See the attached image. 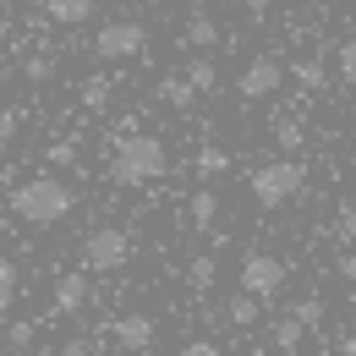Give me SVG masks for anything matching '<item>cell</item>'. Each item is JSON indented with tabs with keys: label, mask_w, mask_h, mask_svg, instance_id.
<instances>
[{
	"label": "cell",
	"mask_w": 356,
	"mask_h": 356,
	"mask_svg": "<svg viewBox=\"0 0 356 356\" xmlns=\"http://www.w3.org/2000/svg\"><path fill=\"white\" fill-rule=\"evenodd\" d=\"M274 143H280V154H285V159H291V154H302V143H307L302 121H274Z\"/></svg>",
	"instance_id": "cell-18"
},
{
	"label": "cell",
	"mask_w": 356,
	"mask_h": 356,
	"mask_svg": "<svg viewBox=\"0 0 356 356\" xmlns=\"http://www.w3.org/2000/svg\"><path fill=\"white\" fill-rule=\"evenodd\" d=\"M340 274H346V280H356V252H346V258H340Z\"/></svg>",
	"instance_id": "cell-32"
},
{
	"label": "cell",
	"mask_w": 356,
	"mask_h": 356,
	"mask_svg": "<svg viewBox=\"0 0 356 356\" xmlns=\"http://www.w3.org/2000/svg\"><path fill=\"white\" fill-rule=\"evenodd\" d=\"M181 77H186V83H192L197 93H214V88H220V72H214V60H209V55H192Z\"/></svg>",
	"instance_id": "cell-12"
},
{
	"label": "cell",
	"mask_w": 356,
	"mask_h": 356,
	"mask_svg": "<svg viewBox=\"0 0 356 356\" xmlns=\"http://www.w3.org/2000/svg\"><path fill=\"white\" fill-rule=\"evenodd\" d=\"M88 268H72V274H60L55 280V312H83L88 307Z\"/></svg>",
	"instance_id": "cell-9"
},
{
	"label": "cell",
	"mask_w": 356,
	"mask_h": 356,
	"mask_svg": "<svg viewBox=\"0 0 356 356\" xmlns=\"http://www.w3.org/2000/svg\"><path fill=\"white\" fill-rule=\"evenodd\" d=\"M192 165H197V176L209 181V176H225V170H230V154H225V148H214V143H203Z\"/></svg>",
	"instance_id": "cell-16"
},
{
	"label": "cell",
	"mask_w": 356,
	"mask_h": 356,
	"mask_svg": "<svg viewBox=\"0 0 356 356\" xmlns=\"http://www.w3.org/2000/svg\"><path fill=\"white\" fill-rule=\"evenodd\" d=\"M291 77H296V83H302L307 93H318L323 83H329V72H323V60H318V55H307V60H296V66H291Z\"/></svg>",
	"instance_id": "cell-17"
},
{
	"label": "cell",
	"mask_w": 356,
	"mask_h": 356,
	"mask_svg": "<svg viewBox=\"0 0 356 356\" xmlns=\"http://www.w3.org/2000/svg\"><path fill=\"white\" fill-rule=\"evenodd\" d=\"M252 197L264 203V209H280V203H291L302 186H307V165L302 159H268V165H258L252 170Z\"/></svg>",
	"instance_id": "cell-3"
},
{
	"label": "cell",
	"mask_w": 356,
	"mask_h": 356,
	"mask_svg": "<svg viewBox=\"0 0 356 356\" xmlns=\"http://www.w3.org/2000/svg\"><path fill=\"white\" fill-rule=\"evenodd\" d=\"M22 77H28V83H49V77H55V60H49V55H28V60H22Z\"/></svg>",
	"instance_id": "cell-24"
},
{
	"label": "cell",
	"mask_w": 356,
	"mask_h": 356,
	"mask_svg": "<svg viewBox=\"0 0 356 356\" xmlns=\"http://www.w3.org/2000/svg\"><path fill=\"white\" fill-rule=\"evenodd\" d=\"M49 165H77V143H49Z\"/></svg>",
	"instance_id": "cell-28"
},
{
	"label": "cell",
	"mask_w": 356,
	"mask_h": 356,
	"mask_svg": "<svg viewBox=\"0 0 356 356\" xmlns=\"http://www.w3.org/2000/svg\"><path fill=\"white\" fill-rule=\"evenodd\" d=\"M302 340H307V329H302L296 318H280V323H274V334H268V346H274L280 356H291L296 346H302Z\"/></svg>",
	"instance_id": "cell-13"
},
{
	"label": "cell",
	"mask_w": 356,
	"mask_h": 356,
	"mask_svg": "<svg viewBox=\"0 0 356 356\" xmlns=\"http://www.w3.org/2000/svg\"><path fill=\"white\" fill-rule=\"evenodd\" d=\"M33 334H39V329H33V323H22V318H17V323H11V329H6V346H11V351H28V346H33Z\"/></svg>",
	"instance_id": "cell-26"
},
{
	"label": "cell",
	"mask_w": 356,
	"mask_h": 356,
	"mask_svg": "<svg viewBox=\"0 0 356 356\" xmlns=\"http://www.w3.org/2000/svg\"><path fill=\"white\" fill-rule=\"evenodd\" d=\"M159 99H165L170 110H192V104H197V88H192L186 77H165V83H159Z\"/></svg>",
	"instance_id": "cell-14"
},
{
	"label": "cell",
	"mask_w": 356,
	"mask_h": 356,
	"mask_svg": "<svg viewBox=\"0 0 356 356\" xmlns=\"http://www.w3.org/2000/svg\"><path fill=\"white\" fill-rule=\"evenodd\" d=\"M340 356H356V334H346V340H340Z\"/></svg>",
	"instance_id": "cell-34"
},
{
	"label": "cell",
	"mask_w": 356,
	"mask_h": 356,
	"mask_svg": "<svg viewBox=\"0 0 356 356\" xmlns=\"http://www.w3.org/2000/svg\"><path fill=\"white\" fill-rule=\"evenodd\" d=\"M280 83H285V66H280L274 55H258V60H247V72L236 77V93H241V99H268Z\"/></svg>",
	"instance_id": "cell-7"
},
{
	"label": "cell",
	"mask_w": 356,
	"mask_h": 356,
	"mask_svg": "<svg viewBox=\"0 0 356 356\" xmlns=\"http://www.w3.org/2000/svg\"><path fill=\"white\" fill-rule=\"evenodd\" d=\"M285 280H291V268L274 252H247L241 258V296H252V302H274L285 291Z\"/></svg>",
	"instance_id": "cell-5"
},
{
	"label": "cell",
	"mask_w": 356,
	"mask_h": 356,
	"mask_svg": "<svg viewBox=\"0 0 356 356\" xmlns=\"http://www.w3.org/2000/svg\"><path fill=\"white\" fill-rule=\"evenodd\" d=\"M6 39H11V17L0 11V44H6Z\"/></svg>",
	"instance_id": "cell-35"
},
{
	"label": "cell",
	"mask_w": 356,
	"mask_h": 356,
	"mask_svg": "<svg viewBox=\"0 0 356 356\" xmlns=\"http://www.w3.org/2000/svg\"><path fill=\"white\" fill-rule=\"evenodd\" d=\"M334 236H340V247H356V203L334 209Z\"/></svg>",
	"instance_id": "cell-20"
},
{
	"label": "cell",
	"mask_w": 356,
	"mask_h": 356,
	"mask_svg": "<svg viewBox=\"0 0 356 356\" xmlns=\"http://www.w3.org/2000/svg\"><path fill=\"white\" fill-rule=\"evenodd\" d=\"M258 307H264V302H252V296H230V323H236V329L258 323Z\"/></svg>",
	"instance_id": "cell-22"
},
{
	"label": "cell",
	"mask_w": 356,
	"mask_h": 356,
	"mask_svg": "<svg viewBox=\"0 0 356 356\" xmlns=\"http://www.w3.org/2000/svg\"><path fill=\"white\" fill-rule=\"evenodd\" d=\"M17 121H22V115H17V110H0V148H6V143H11V137H17Z\"/></svg>",
	"instance_id": "cell-30"
},
{
	"label": "cell",
	"mask_w": 356,
	"mask_h": 356,
	"mask_svg": "<svg viewBox=\"0 0 356 356\" xmlns=\"http://www.w3.org/2000/svg\"><path fill=\"white\" fill-rule=\"evenodd\" d=\"M143 49H148V28H143V22H127V17H121V22H104V28L93 33V55H99V60H137Z\"/></svg>",
	"instance_id": "cell-6"
},
{
	"label": "cell",
	"mask_w": 356,
	"mask_h": 356,
	"mask_svg": "<svg viewBox=\"0 0 356 356\" xmlns=\"http://www.w3.org/2000/svg\"><path fill=\"white\" fill-rule=\"evenodd\" d=\"M83 104H88V110H104V104H110V77H88V83H83Z\"/></svg>",
	"instance_id": "cell-23"
},
{
	"label": "cell",
	"mask_w": 356,
	"mask_h": 356,
	"mask_svg": "<svg viewBox=\"0 0 356 356\" xmlns=\"http://www.w3.org/2000/svg\"><path fill=\"white\" fill-rule=\"evenodd\" d=\"M186 44H192V49H214V44H220V28H214V17H203V11H197V17L186 22Z\"/></svg>",
	"instance_id": "cell-15"
},
{
	"label": "cell",
	"mask_w": 356,
	"mask_h": 356,
	"mask_svg": "<svg viewBox=\"0 0 356 356\" xmlns=\"http://www.w3.org/2000/svg\"><path fill=\"white\" fill-rule=\"evenodd\" d=\"M192 285H197V291L214 285V258H192Z\"/></svg>",
	"instance_id": "cell-27"
},
{
	"label": "cell",
	"mask_w": 356,
	"mask_h": 356,
	"mask_svg": "<svg viewBox=\"0 0 356 356\" xmlns=\"http://www.w3.org/2000/svg\"><path fill=\"white\" fill-rule=\"evenodd\" d=\"M60 356H93V351H88V340H66V346H60Z\"/></svg>",
	"instance_id": "cell-31"
},
{
	"label": "cell",
	"mask_w": 356,
	"mask_h": 356,
	"mask_svg": "<svg viewBox=\"0 0 356 356\" xmlns=\"http://www.w3.org/2000/svg\"><path fill=\"white\" fill-rule=\"evenodd\" d=\"M291 318H296L302 329H318V323H323V302H318V296H307V302H296V312H291Z\"/></svg>",
	"instance_id": "cell-25"
},
{
	"label": "cell",
	"mask_w": 356,
	"mask_h": 356,
	"mask_svg": "<svg viewBox=\"0 0 356 356\" xmlns=\"http://www.w3.org/2000/svg\"><path fill=\"white\" fill-rule=\"evenodd\" d=\"M132 264V236L121 225H99L83 236V268L88 274H115V268Z\"/></svg>",
	"instance_id": "cell-4"
},
{
	"label": "cell",
	"mask_w": 356,
	"mask_h": 356,
	"mask_svg": "<svg viewBox=\"0 0 356 356\" xmlns=\"http://www.w3.org/2000/svg\"><path fill=\"white\" fill-rule=\"evenodd\" d=\"M154 334H159V323H154L148 312H127V318H115V323H110V340H115L121 351H132V356L148 351V346H154Z\"/></svg>",
	"instance_id": "cell-8"
},
{
	"label": "cell",
	"mask_w": 356,
	"mask_h": 356,
	"mask_svg": "<svg viewBox=\"0 0 356 356\" xmlns=\"http://www.w3.org/2000/svg\"><path fill=\"white\" fill-rule=\"evenodd\" d=\"M186 220H192V230H214V220H220V197H214L209 186H197L192 203H186Z\"/></svg>",
	"instance_id": "cell-11"
},
{
	"label": "cell",
	"mask_w": 356,
	"mask_h": 356,
	"mask_svg": "<svg viewBox=\"0 0 356 356\" xmlns=\"http://www.w3.org/2000/svg\"><path fill=\"white\" fill-rule=\"evenodd\" d=\"M176 356H220V346H214V340H186Z\"/></svg>",
	"instance_id": "cell-29"
},
{
	"label": "cell",
	"mask_w": 356,
	"mask_h": 356,
	"mask_svg": "<svg viewBox=\"0 0 356 356\" xmlns=\"http://www.w3.org/2000/svg\"><path fill=\"white\" fill-rule=\"evenodd\" d=\"M170 170V154L154 132H127L115 143V159H110V181L115 186H148Z\"/></svg>",
	"instance_id": "cell-2"
},
{
	"label": "cell",
	"mask_w": 356,
	"mask_h": 356,
	"mask_svg": "<svg viewBox=\"0 0 356 356\" xmlns=\"http://www.w3.org/2000/svg\"><path fill=\"white\" fill-rule=\"evenodd\" d=\"M44 17L60 22V28H83L93 17V0H44Z\"/></svg>",
	"instance_id": "cell-10"
},
{
	"label": "cell",
	"mask_w": 356,
	"mask_h": 356,
	"mask_svg": "<svg viewBox=\"0 0 356 356\" xmlns=\"http://www.w3.org/2000/svg\"><path fill=\"white\" fill-rule=\"evenodd\" d=\"M334 72H340L346 88H356V39H346V44L334 49Z\"/></svg>",
	"instance_id": "cell-21"
},
{
	"label": "cell",
	"mask_w": 356,
	"mask_h": 356,
	"mask_svg": "<svg viewBox=\"0 0 356 356\" xmlns=\"http://www.w3.org/2000/svg\"><path fill=\"white\" fill-rule=\"evenodd\" d=\"M236 6H241V11H268L274 0H236Z\"/></svg>",
	"instance_id": "cell-33"
},
{
	"label": "cell",
	"mask_w": 356,
	"mask_h": 356,
	"mask_svg": "<svg viewBox=\"0 0 356 356\" xmlns=\"http://www.w3.org/2000/svg\"><path fill=\"white\" fill-rule=\"evenodd\" d=\"M72 209H77V192H72L60 176H33V181H22V186L11 192V214L22 225H33V230L60 225Z\"/></svg>",
	"instance_id": "cell-1"
},
{
	"label": "cell",
	"mask_w": 356,
	"mask_h": 356,
	"mask_svg": "<svg viewBox=\"0 0 356 356\" xmlns=\"http://www.w3.org/2000/svg\"><path fill=\"white\" fill-rule=\"evenodd\" d=\"M17 291H22V274H17V264H11V258H0V312H11Z\"/></svg>",
	"instance_id": "cell-19"
}]
</instances>
